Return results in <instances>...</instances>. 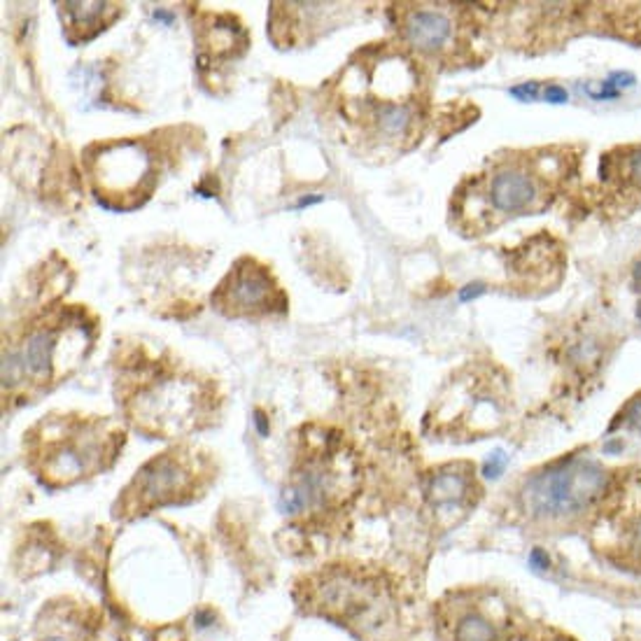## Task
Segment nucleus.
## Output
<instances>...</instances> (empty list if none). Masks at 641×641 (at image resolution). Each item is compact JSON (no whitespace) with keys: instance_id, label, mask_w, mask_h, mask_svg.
I'll use <instances>...</instances> for the list:
<instances>
[{"instance_id":"nucleus-28","label":"nucleus","mask_w":641,"mask_h":641,"mask_svg":"<svg viewBox=\"0 0 641 641\" xmlns=\"http://www.w3.org/2000/svg\"><path fill=\"white\" fill-rule=\"evenodd\" d=\"M560 641H569V639H560Z\"/></svg>"},{"instance_id":"nucleus-18","label":"nucleus","mask_w":641,"mask_h":641,"mask_svg":"<svg viewBox=\"0 0 641 641\" xmlns=\"http://www.w3.org/2000/svg\"><path fill=\"white\" fill-rule=\"evenodd\" d=\"M607 79L616 86L618 91L630 89V86H635V82H637V77L632 75V72H628V70H616V72H611V75H609Z\"/></svg>"},{"instance_id":"nucleus-24","label":"nucleus","mask_w":641,"mask_h":641,"mask_svg":"<svg viewBox=\"0 0 641 641\" xmlns=\"http://www.w3.org/2000/svg\"><path fill=\"white\" fill-rule=\"evenodd\" d=\"M322 201V196H303V199L296 201V208H305V206H315V203Z\"/></svg>"},{"instance_id":"nucleus-1","label":"nucleus","mask_w":641,"mask_h":641,"mask_svg":"<svg viewBox=\"0 0 641 641\" xmlns=\"http://www.w3.org/2000/svg\"><path fill=\"white\" fill-rule=\"evenodd\" d=\"M607 487L609 471L600 462L569 455L524 480L520 506L536 522H567L590 511Z\"/></svg>"},{"instance_id":"nucleus-27","label":"nucleus","mask_w":641,"mask_h":641,"mask_svg":"<svg viewBox=\"0 0 641 641\" xmlns=\"http://www.w3.org/2000/svg\"><path fill=\"white\" fill-rule=\"evenodd\" d=\"M637 319H639V322H641V301L637 303Z\"/></svg>"},{"instance_id":"nucleus-22","label":"nucleus","mask_w":641,"mask_h":641,"mask_svg":"<svg viewBox=\"0 0 641 641\" xmlns=\"http://www.w3.org/2000/svg\"><path fill=\"white\" fill-rule=\"evenodd\" d=\"M602 450H604V455H621L625 450V441L618 439V436H609V439L604 441Z\"/></svg>"},{"instance_id":"nucleus-23","label":"nucleus","mask_w":641,"mask_h":641,"mask_svg":"<svg viewBox=\"0 0 641 641\" xmlns=\"http://www.w3.org/2000/svg\"><path fill=\"white\" fill-rule=\"evenodd\" d=\"M254 427H257V432L261 434V436H268V432H271V425H268V418H266V413L264 411H254Z\"/></svg>"},{"instance_id":"nucleus-10","label":"nucleus","mask_w":641,"mask_h":641,"mask_svg":"<svg viewBox=\"0 0 641 641\" xmlns=\"http://www.w3.org/2000/svg\"><path fill=\"white\" fill-rule=\"evenodd\" d=\"M411 121H413V112H411V107L404 103H383L376 110L378 131H381L385 138L404 136L408 126H411Z\"/></svg>"},{"instance_id":"nucleus-6","label":"nucleus","mask_w":641,"mask_h":641,"mask_svg":"<svg viewBox=\"0 0 641 641\" xmlns=\"http://www.w3.org/2000/svg\"><path fill=\"white\" fill-rule=\"evenodd\" d=\"M538 189L531 175L518 168H506L499 171L490 182V203L499 213H522L529 210L531 203L536 201Z\"/></svg>"},{"instance_id":"nucleus-20","label":"nucleus","mask_w":641,"mask_h":641,"mask_svg":"<svg viewBox=\"0 0 641 641\" xmlns=\"http://www.w3.org/2000/svg\"><path fill=\"white\" fill-rule=\"evenodd\" d=\"M480 294H485V285H483V282H469V285L460 289L457 298H460L462 303H469V301H473V298H478Z\"/></svg>"},{"instance_id":"nucleus-12","label":"nucleus","mask_w":641,"mask_h":641,"mask_svg":"<svg viewBox=\"0 0 641 641\" xmlns=\"http://www.w3.org/2000/svg\"><path fill=\"white\" fill-rule=\"evenodd\" d=\"M65 12L72 21L75 28H89V26H98L100 17L107 12L105 3H65Z\"/></svg>"},{"instance_id":"nucleus-11","label":"nucleus","mask_w":641,"mask_h":641,"mask_svg":"<svg viewBox=\"0 0 641 641\" xmlns=\"http://www.w3.org/2000/svg\"><path fill=\"white\" fill-rule=\"evenodd\" d=\"M497 632H494L492 623L480 614H466L455 628V641H494Z\"/></svg>"},{"instance_id":"nucleus-7","label":"nucleus","mask_w":641,"mask_h":641,"mask_svg":"<svg viewBox=\"0 0 641 641\" xmlns=\"http://www.w3.org/2000/svg\"><path fill=\"white\" fill-rule=\"evenodd\" d=\"M450 33H453L450 19L436 10H418L408 14L404 24V35L408 45L425 54H434L443 49V45L450 40Z\"/></svg>"},{"instance_id":"nucleus-2","label":"nucleus","mask_w":641,"mask_h":641,"mask_svg":"<svg viewBox=\"0 0 641 641\" xmlns=\"http://www.w3.org/2000/svg\"><path fill=\"white\" fill-rule=\"evenodd\" d=\"M278 289L261 266L243 261L217 291V305L229 315H252L273 310Z\"/></svg>"},{"instance_id":"nucleus-16","label":"nucleus","mask_w":641,"mask_h":641,"mask_svg":"<svg viewBox=\"0 0 641 641\" xmlns=\"http://www.w3.org/2000/svg\"><path fill=\"white\" fill-rule=\"evenodd\" d=\"M586 93H588V96L593 98V100H616L623 91H618L616 86L609 82V79H604V82H600V89L586 86Z\"/></svg>"},{"instance_id":"nucleus-21","label":"nucleus","mask_w":641,"mask_h":641,"mask_svg":"<svg viewBox=\"0 0 641 641\" xmlns=\"http://www.w3.org/2000/svg\"><path fill=\"white\" fill-rule=\"evenodd\" d=\"M628 171H630V178L637 182V185H641V147L635 152V154L630 157V161H628Z\"/></svg>"},{"instance_id":"nucleus-13","label":"nucleus","mask_w":641,"mask_h":641,"mask_svg":"<svg viewBox=\"0 0 641 641\" xmlns=\"http://www.w3.org/2000/svg\"><path fill=\"white\" fill-rule=\"evenodd\" d=\"M621 422L628 429H632V432H639L641 434V397L632 399V402L623 408V413L618 415V420L609 427V432H614V429L621 425Z\"/></svg>"},{"instance_id":"nucleus-8","label":"nucleus","mask_w":641,"mask_h":641,"mask_svg":"<svg viewBox=\"0 0 641 641\" xmlns=\"http://www.w3.org/2000/svg\"><path fill=\"white\" fill-rule=\"evenodd\" d=\"M469 492V478L460 469H443L434 473L427 485V497L434 506H446L462 501Z\"/></svg>"},{"instance_id":"nucleus-17","label":"nucleus","mask_w":641,"mask_h":641,"mask_svg":"<svg viewBox=\"0 0 641 641\" xmlns=\"http://www.w3.org/2000/svg\"><path fill=\"white\" fill-rule=\"evenodd\" d=\"M508 93H511L513 98L524 100V103H527V100H536L538 98V93H541V86H538V82H522L518 86H511Z\"/></svg>"},{"instance_id":"nucleus-25","label":"nucleus","mask_w":641,"mask_h":641,"mask_svg":"<svg viewBox=\"0 0 641 641\" xmlns=\"http://www.w3.org/2000/svg\"><path fill=\"white\" fill-rule=\"evenodd\" d=\"M632 282H635L637 289H641V259L635 264V271H632Z\"/></svg>"},{"instance_id":"nucleus-5","label":"nucleus","mask_w":641,"mask_h":641,"mask_svg":"<svg viewBox=\"0 0 641 641\" xmlns=\"http://www.w3.org/2000/svg\"><path fill=\"white\" fill-rule=\"evenodd\" d=\"M58 343H63V331L45 326V329H35L28 333L24 345L12 348V352L19 357L26 378L47 381V378H52V371L56 366Z\"/></svg>"},{"instance_id":"nucleus-3","label":"nucleus","mask_w":641,"mask_h":641,"mask_svg":"<svg viewBox=\"0 0 641 641\" xmlns=\"http://www.w3.org/2000/svg\"><path fill=\"white\" fill-rule=\"evenodd\" d=\"M96 180L110 196H128L150 178V157L136 143H119L96 159Z\"/></svg>"},{"instance_id":"nucleus-9","label":"nucleus","mask_w":641,"mask_h":641,"mask_svg":"<svg viewBox=\"0 0 641 641\" xmlns=\"http://www.w3.org/2000/svg\"><path fill=\"white\" fill-rule=\"evenodd\" d=\"M84 466H86V457L79 453V448L58 446L52 450V455L47 457L45 473L56 480H61V483H68V480H75L82 476Z\"/></svg>"},{"instance_id":"nucleus-15","label":"nucleus","mask_w":641,"mask_h":641,"mask_svg":"<svg viewBox=\"0 0 641 641\" xmlns=\"http://www.w3.org/2000/svg\"><path fill=\"white\" fill-rule=\"evenodd\" d=\"M527 564H529V569H531V571L543 574V571H548V569H550L553 560H550V555H548V553H546L543 548H538V546H534V548L529 550V555H527Z\"/></svg>"},{"instance_id":"nucleus-26","label":"nucleus","mask_w":641,"mask_h":641,"mask_svg":"<svg viewBox=\"0 0 641 641\" xmlns=\"http://www.w3.org/2000/svg\"><path fill=\"white\" fill-rule=\"evenodd\" d=\"M154 19L164 21V24H171V21H173V14L164 12V10H157V12H154Z\"/></svg>"},{"instance_id":"nucleus-4","label":"nucleus","mask_w":641,"mask_h":641,"mask_svg":"<svg viewBox=\"0 0 641 641\" xmlns=\"http://www.w3.org/2000/svg\"><path fill=\"white\" fill-rule=\"evenodd\" d=\"M189 483V469L187 464L175 455H164L145 464L140 473L133 480L131 494L138 499V506L150 508L173 501L178 494L185 490Z\"/></svg>"},{"instance_id":"nucleus-19","label":"nucleus","mask_w":641,"mask_h":641,"mask_svg":"<svg viewBox=\"0 0 641 641\" xmlns=\"http://www.w3.org/2000/svg\"><path fill=\"white\" fill-rule=\"evenodd\" d=\"M543 98L548 100V103H553V105H562V103H567V100H569V93H567L564 86H560V84H548V86L543 89Z\"/></svg>"},{"instance_id":"nucleus-14","label":"nucleus","mask_w":641,"mask_h":641,"mask_svg":"<svg viewBox=\"0 0 641 641\" xmlns=\"http://www.w3.org/2000/svg\"><path fill=\"white\" fill-rule=\"evenodd\" d=\"M506 466H508V455L504 453V450H494V453H490L487 455V460L483 462V476L487 478V480H497L501 473L506 471Z\"/></svg>"}]
</instances>
